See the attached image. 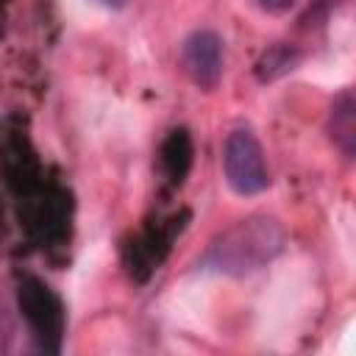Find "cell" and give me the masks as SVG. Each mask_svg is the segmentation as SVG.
Here are the masks:
<instances>
[{"label": "cell", "instance_id": "6da1fadb", "mask_svg": "<svg viewBox=\"0 0 356 356\" xmlns=\"http://www.w3.org/2000/svg\"><path fill=\"white\" fill-rule=\"evenodd\" d=\"M286 242V231L275 217L250 214L222 231L203 256V267L225 273V275H248L270 264Z\"/></svg>", "mask_w": 356, "mask_h": 356}, {"label": "cell", "instance_id": "7a4b0ae2", "mask_svg": "<svg viewBox=\"0 0 356 356\" xmlns=\"http://www.w3.org/2000/svg\"><path fill=\"white\" fill-rule=\"evenodd\" d=\"M222 172L236 195H259L270 186L264 150L253 131L236 128L228 134L222 147Z\"/></svg>", "mask_w": 356, "mask_h": 356}, {"label": "cell", "instance_id": "3957f363", "mask_svg": "<svg viewBox=\"0 0 356 356\" xmlns=\"http://www.w3.org/2000/svg\"><path fill=\"white\" fill-rule=\"evenodd\" d=\"M19 309L44 350H58L64 334V309L56 292L39 278L25 275L19 281Z\"/></svg>", "mask_w": 356, "mask_h": 356}, {"label": "cell", "instance_id": "277c9868", "mask_svg": "<svg viewBox=\"0 0 356 356\" xmlns=\"http://www.w3.org/2000/svg\"><path fill=\"white\" fill-rule=\"evenodd\" d=\"M181 70L197 89H217L222 78V39L217 31H192L181 44Z\"/></svg>", "mask_w": 356, "mask_h": 356}, {"label": "cell", "instance_id": "5b68a950", "mask_svg": "<svg viewBox=\"0 0 356 356\" xmlns=\"http://www.w3.org/2000/svg\"><path fill=\"white\" fill-rule=\"evenodd\" d=\"M328 131H331L334 145L345 156H353V150H356V100H353L350 89H345L334 100L331 117H328Z\"/></svg>", "mask_w": 356, "mask_h": 356}, {"label": "cell", "instance_id": "8992f818", "mask_svg": "<svg viewBox=\"0 0 356 356\" xmlns=\"http://www.w3.org/2000/svg\"><path fill=\"white\" fill-rule=\"evenodd\" d=\"M298 58H300L298 50H289L286 44H275V47H270V50L259 58V64H256V75H259L261 81H273V78L289 72V70L295 67Z\"/></svg>", "mask_w": 356, "mask_h": 356}, {"label": "cell", "instance_id": "52a82bcc", "mask_svg": "<svg viewBox=\"0 0 356 356\" xmlns=\"http://www.w3.org/2000/svg\"><path fill=\"white\" fill-rule=\"evenodd\" d=\"M292 3H295V0H259V6H261L264 11H273V14H281V11H286Z\"/></svg>", "mask_w": 356, "mask_h": 356}, {"label": "cell", "instance_id": "ba28073f", "mask_svg": "<svg viewBox=\"0 0 356 356\" xmlns=\"http://www.w3.org/2000/svg\"><path fill=\"white\" fill-rule=\"evenodd\" d=\"M100 6H111V8H120V6H125L128 0H97Z\"/></svg>", "mask_w": 356, "mask_h": 356}]
</instances>
